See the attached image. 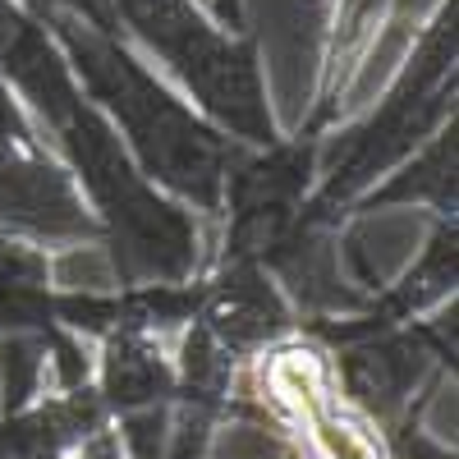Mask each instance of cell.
Returning <instances> with one entry per match:
<instances>
[{
	"label": "cell",
	"mask_w": 459,
	"mask_h": 459,
	"mask_svg": "<svg viewBox=\"0 0 459 459\" xmlns=\"http://www.w3.org/2000/svg\"><path fill=\"white\" fill-rule=\"evenodd\" d=\"M244 423L272 428L303 459H386L381 432L344 400L331 354L313 335H285L239 372Z\"/></svg>",
	"instance_id": "obj_5"
},
{
	"label": "cell",
	"mask_w": 459,
	"mask_h": 459,
	"mask_svg": "<svg viewBox=\"0 0 459 459\" xmlns=\"http://www.w3.org/2000/svg\"><path fill=\"white\" fill-rule=\"evenodd\" d=\"M115 32L244 147L276 143L281 115L266 56L248 23H225L207 0H110Z\"/></svg>",
	"instance_id": "obj_4"
},
{
	"label": "cell",
	"mask_w": 459,
	"mask_h": 459,
	"mask_svg": "<svg viewBox=\"0 0 459 459\" xmlns=\"http://www.w3.org/2000/svg\"><path fill=\"white\" fill-rule=\"evenodd\" d=\"M326 354L344 400L372 428H386L418 395H437L455 381V303L418 322L335 344Z\"/></svg>",
	"instance_id": "obj_7"
},
{
	"label": "cell",
	"mask_w": 459,
	"mask_h": 459,
	"mask_svg": "<svg viewBox=\"0 0 459 459\" xmlns=\"http://www.w3.org/2000/svg\"><path fill=\"white\" fill-rule=\"evenodd\" d=\"M51 331L0 335V413H19L42 391H51Z\"/></svg>",
	"instance_id": "obj_13"
},
{
	"label": "cell",
	"mask_w": 459,
	"mask_h": 459,
	"mask_svg": "<svg viewBox=\"0 0 459 459\" xmlns=\"http://www.w3.org/2000/svg\"><path fill=\"white\" fill-rule=\"evenodd\" d=\"M56 322V285H10L0 281V335L51 331Z\"/></svg>",
	"instance_id": "obj_14"
},
{
	"label": "cell",
	"mask_w": 459,
	"mask_h": 459,
	"mask_svg": "<svg viewBox=\"0 0 459 459\" xmlns=\"http://www.w3.org/2000/svg\"><path fill=\"white\" fill-rule=\"evenodd\" d=\"M92 386L115 418H134L152 409H175L179 400V368L175 340L147 331H115L92 344Z\"/></svg>",
	"instance_id": "obj_11"
},
{
	"label": "cell",
	"mask_w": 459,
	"mask_h": 459,
	"mask_svg": "<svg viewBox=\"0 0 459 459\" xmlns=\"http://www.w3.org/2000/svg\"><path fill=\"white\" fill-rule=\"evenodd\" d=\"M441 5H446V0H386V32H381V42H386L391 32H400L409 42V37L423 28Z\"/></svg>",
	"instance_id": "obj_16"
},
{
	"label": "cell",
	"mask_w": 459,
	"mask_h": 459,
	"mask_svg": "<svg viewBox=\"0 0 459 459\" xmlns=\"http://www.w3.org/2000/svg\"><path fill=\"white\" fill-rule=\"evenodd\" d=\"M51 152L69 166L74 184L97 216L101 253L115 285H184L207 266L203 216L157 188L125 152L106 115L79 97L56 125L42 129Z\"/></svg>",
	"instance_id": "obj_2"
},
{
	"label": "cell",
	"mask_w": 459,
	"mask_h": 459,
	"mask_svg": "<svg viewBox=\"0 0 459 459\" xmlns=\"http://www.w3.org/2000/svg\"><path fill=\"white\" fill-rule=\"evenodd\" d=\"M225 23H248V0H207Z\"/></svg>",
	"instance_id": "obj_19"
},
{
	"label": "cell",
	"mask_w": 459,
	"mask_h": 459,
	"mask_svg": "<svg viewBox=\"0 0 459 459\" xmlns=\"http://www.w3.org/2000/svg\"><path fill=\"white\" fill-rule=\"evenodd\" d=\"M37 10H60V14H74V19H88L97 28H115V14H110V0H32Z\"/></svg>",
	"instance_id": "obj_18"
},
{
	"label": "cell",
	"mask_w": 459,
	"mask_h": 459,
	"mask_svg": "<svg viewBox=\"0 0 459 459\" xmlns=\"http://www.w3.org/2000/svg\"><path fill=\"white\" fill-rule=\"evenodd\" d=\"M459 110V0L418 28L381 97L322 134L317 147V184L303 216L344 230L354 203L368 188L391 175L409 152H418L437 129H446Z\"/></svg>",
	"instance_id": "obj_3"
},
{
	"label": "cell",
	"mask_w": 459,
	"mask_h": 459,
	"mask_svg": "<svg viewBox=\"0 0 459 459\" xmlns=\"http://www.w3.org/2000/svg\"><path fill=\"white\" fill-rule=\"evenodd\" d=\"M0 225L51 257L101 244L97 216L88 212L79 184L51 152V143L19 147L10 170L0 175Z\"/></svg>",
	"instance_id": "obj_8"
},
{
	"label": "cell",
	"mask_w": 459,
	"mask_h": 459,
	"mask_svg": "<svg viewBox=\"0 0 459 459\" xmlns=\"http://www.w3.org/2000/svg\"><path fill=\"white\" fill-rule=\"evenodd\" d=\"M317 147L322 134L308 129L281 134L266 147L239 143L221 188V239L207 248V257H253L266 266V253L290 235L313 198Z\"/></svg>",
	"instance_id": "obj_6"
},
{
	"label": "cell",
	"mask_w": 459,
	"mask_h": 459,
	"mask_svg": "<svg viewBox=\"0 0 459 459\" xmlns=\"http://www.w3.org/2000/svg\"><path fill=\"white\" fill-rule=\"evenodd\" d=\"M395 207H423L432 221H459V120L437 129L391 175H381L354 203L350 225Z\"/></svg>",
	"instance_id": "obj_12"
},
{
	"label": "cell",
	"mask_w": 459,
	"mask_h": 459,
	"mask_svg": "<svg viewBox=\"0 0 459 459\" xmlns=\"http://www.w3.org/2000/svg\"><path fill=\"white\" fill-rule=\"evenodd\" d=\"M322 14V51H317V79L313 97L303 110L308 134H326L344 120L350 97L363 79L372 51H381V32H386V0H317Z\"/></svg>",
	"instance_id": "obj_10"
},
{
	"label": "cell",
	"mask_w": 459,
	"mask_h": 459,
	"mask_svg": "<svg viewBox=\"0 0 459 459\" xmlns=\"http://www.w3.org/2000/svg\"><path fill=\"white\" fill-rule=\"evenodd\" d=\"M203 299L194 322L221 344L230 359H257L276 340L299 331V313L276 285V276L253 257H207Z\"/></svg>",
	"instance_id": "obj_9"
},
{
	"label": "cell",
	"mask_w": 459,
	"mask_h": 459,
	"mask_svg": "<svg viewBox=\"0 0 459 459\" xmlns=\"http://www.w3.org/2000/svg\"><path fill=\"white\" fill-rule=\"evenodd\" d=\"M0 134H5V138H19V143H47L42 129L32 125V115L23 110V101L14 97V88H10L5 74H0Z\"/></svg>",
	"instance_id": "obj_17"
},
{
	"label": "cell",
	"mask_w": 459,
	"mask_h": 459,
	"mask_svg": "<svg viewBox=\"0 0 459 459\" xmlns=\"http://www.w3.org/2000/svg\"><path fill=\"white\" fill-rule=\"evenodd\" d=\"M0 281L10 285H56V257L0 225Z\"/></svg>",
	"instance_id": "obj_15"
},
{
	"label": "cell",
	"mask_w": 459,
	"mask_h": 459,
	"mask_svg": "<svg viewBox=\"0 0 459 459\" xmlns=\"http://www.w3.org/2000/svg\"><path fill=\"white\" fill-rule=\"evenodd\" d=\"M42 19L60 42L83 97L120 134L138 170L157 188H166L175 203H184L188 212H198L203 221H216L225 170L235 161L239 143L221 134L115 28H97L88 19H74L60 10H42Z\"/></svg>",
	"instance_id": "obj_1"
}]
</instances>
